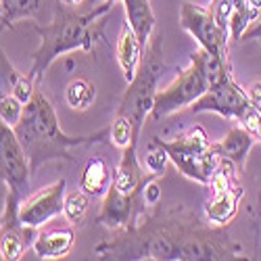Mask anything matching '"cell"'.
I'll return each mask as SVG.
<instances>
[{"instance_id":"8","label":"cell","mask_w":261,"mask_h":261,"mask_svg":"<svg viewBox=\"0 0 261 261\" xmlns=\"http://www.w3.org/2000/svg\"><path fill=\"white\" fill-rule=\"evenodd\" d=\"M251 107L255 105L251 102L247 90L232 75L211 84L205 94L190 105L192 113H217L236 121H241Z\"/></svg>"},{"instance_id":"10","label":"cell","mask_w":261,"mask_h":261,"mask_svg":"<svg viewBox=\"0 0 261 261\" xmlns=\"http://www.w3.org/2000/svg\"><path fill=\"white\" fill-rule=\"evenodd\" d=\"M65 186H67V180L61 178L59 182L38 190L32 197H25L23 203L19 205V222L36 230L48 224L53 217H57L63 211Z\"/></svg>"},{"instance_id":"33","label":"cell","mask_w":261,"mask_h":261,"mask_svg":"<svg viewBox=\"0 0 261 261\" xmlns=\"http://www.w3.org/2000/svg\"><path fill=\"white\" fill-rule=\"evenodd\" d=\"M257 140H261V127H259V132H257V136H255Z\"/></svg>"},{"instance_id":"4","label":"cell","mask_w":261,"mask_h":261,"mask_svg":"<svg viewBox=\"0 0 261 261\" xmlns=\"http://www.w3.org/2000/svg\"><path fill=\"white\" fill-rule=\"evenodd\" d=\"M30 161L15 127L0 119V184L7 186V203L0 224L19 222V205L30 192Z\"/></svg>"},{"instance_id":"22","label":"cell","mask_w":261,"mask_h":261,"mask_svg":"<svg viewBox=\"0 0 261 261\" xmlns=\"http://www.w3.org/2000/svg\"><path fill=\"white\" fill-rule=\"evenodd\" d=\"M190 63H194V65H197V67L201 69V73L205 75V80H207L209 86H211V84H217L220 80H224V77H228V75H232V65H230V61L217 59V57H213L211 53H207V50L201 48V46L190 55Z\"/></svg>"},{"instance_id":"24","label":"cell","mask_w":261,"mask_h":261,"mask_svg":"<svg viewBox=\"0 0 261 261\" xmlns=\"http://www.w3.org/2000/svg\"><path fill=\"white\" fill-rule=\"evenodd\" d=\"M96 98V90L94 86L88 82V80H73L69 82L67 90H65V100H67V105L71 109H75V111H84V109H88Z\"/></svg>"},{"instance_id":"3","label":"cell","mask_w":261,"mask_h":261,"mask_svg":"<svg viewBox=\"0 0 261 261\" xmlns=\"http://www.w3.org/2000/svg\"><path fill=\"white\" fill-rule=\"evenodd\" d=\"M15 134L28 155L32 173H36L38 167L48 161H75L71 155L73 148L105 142L109 138V129H100L96 134L86 136H73L63 132L55 107L40 90H36L34 96L23 107L21 119L15 125Z\"/></svg>"},{"instance_id":"15","label":"cell","mask_w":261,"mask_h":261,"mask_svg":"<svg viewBox=\"0 0 261 261\" xmlns=\"http://www.w3.org/2000/svg\"><path fill=\"white\" fill-rule=\"evenodd\" d=\"M36 90H38L36 82L28 73H19L11 65V61H9L7 53L3 50V46H0V98L9 96V94H15L21 102L25 105L34 96Z\"/></svg>"},{"instance_id":"27","label":"cell","mask_w":261,"mask_h":261,"mask_svg":"<svg viewBox=\"0 0 261 261\" xmlns=\"http://www.w3.org/2000/svg\"><path fill=\"white\" fill-rule=\"evenodd\" d=\"M167 153L165 148L153 138L148 144V150H146V157H144V167L150 171V173H157V176H163L165 173V167H167Z\"/></svg>"},{"instance_id":"31","label":"cell","mask_w":261,"mask_h":261,"mask_svg":"<svg viewBox=\"0 0 261 261\" xmlns=\"http://www.w3.org/2000/svg\"><path fill=\"white\" fill-rule=\"evenodd\" d=\"M243 40H257L259 44H261V23H255V25H251V28L245 32Z\"/></svg>"},{"instance_id":"6","label":"cell","mask_w":261,"mask_h":261,"mask_svg":"<svg viewBox=\"0 0 261 261\" xmlns=\"http://www.w3.org/2000/svg\"><path fill=\"white\" fill-rule=\"evenodd\" d=\"M146 46H148V50H146L144 63H140V67H138L134 80L129 82L127 90L119 102V109H117V113L132 119L138 132H142L144 117L150 113V109H153L159 77L163 71V53H161L163 38H161V34H155Z\"/></svg>"},{"instance_id":"21","label":"cell","mask_w":261,"mask_h":261,"mask_svg":"<svg viewBox=\"0 0 261 261\" xmlns=\"http://www.w3.org/2000/svg\"><path fill=\"white\" fill-rule=\"evenodd\" d=\"M111 182H113V169L100 157H94L86 163L80 176V188L86 194H90V197H105Z\"/></svg>"},{"instance_id":"30","label":"cell","mask_w":261,"mask_h":261,"mask_svg":"<svg viewBox=\"0 0 261 261\" xmlns=\"http://www.w3.org/2000/svg\"><path fill=\"white\" fill-rule=\"evenodd\" d=\"M247 94H249L251 102H253L257 109H261V82H255V84H251L249 88H247Z\"/></svg>"},{"instance_id":"25","label":"cell","mask_w":261,"mask_h":261,"mask_svg":"<svg viewBox=\"0 0 261 261\" xmlns=\"http://www.w3.org/2000/svg\"><path fill=\"white\" fill-rule=\"evenodd\" d=\"M138 138H140V132L134 127L132 119L121 115V113H117L113 123H111V127H109V140H111L117 148L123 150L125 146H129L132 142H138Z\"/></svg>"},{"instance_id":"11","label":"cell","mask_w":261,"mask_h":261,"mask_svg":"<svg viewBox=\"0 0 261 261\" xmlns=\"http://www.w3.org/2000/svg\"><path fill=\"white\" fill-rule=\"evenodd\" d=\"M144 205L142 188L134 194H125L117 190L111 182L109 190L105 192L100 213L96 215V224H102L109 230H127L136 224L138 209Z\"/></svg>"},{"instance_id":"7","label":"cell","mask_w":261,"mask_h":261,"mask_svg":"<svg viewBox=\"0 0 261 261\" xmlns=\"http://www.w3.org/2000/svg\"><path fill=\"white\" fill-rule=\"evenodd\" d=\"M207 88H209V84H207L205 75L201 73L197 65L190 63L186 69L178 71L176 80H173L167 88L157 90L150 115H153V119H163L167 115L178 113L180 109L190 107L197 98H201Z\"/></svg>"},{"instance_id":"20","label":"cell","mask_w":261,"mask_h":261,"mask_svg":"<svg viewBox=\"0 0 261 261\" xmlns=\"http://www.w3.org/2000/svg\"><path fill=\"white\" fill-rule=\"evenodd\" d=\"M50 5H59V0H0V34L21 19L38 17L42 9Z\"/></svg>"},{"instance_id":"13","label":"cell","mask_w":261,"mask_h":261,"mask_svg":"<svg viewBox=\"0 0 261 261\" xmlns=\"http://www.w3.org/2000/svg\"><path fill=\"white\" fill-rule=\"evenodd\" d=\"M138 142H132L129 146H125L121 150V161L113 171V186L125 194H134L142 188L144 180L148 176H144L142 163L138 161Z\"/></svg>"},{"instance_id":"5","label":"cell","mask_w":261,"mask_h":261,"mask_svg":"<svg viewBox=\"0 0 261 261\" xmlns=\"http://www.w3.org/2000/svg\"><path fill=\"white\" fill-rule=\"evenodd\" d=\"M169 157V161L176 165L186 178L209 186L213 173L222 161V153L217 148V142H211L203 127H192L190 132L173 138L161 140L155 138Z\"/></svg>"},{"instance_id":"14","label":"cell","mask_w":261,"mask_h":261,"mask_svg":"<svg viewBox=\"0 0 261 261\" xmlns=\"http://www.w3.org/2000/svg\"><path fill=\"white\" fill-rule=\"evenodd\" d=\"M36 238V228H30L21 222L0 224V257L7 261L21 259L30 247H34Z\"/></svg>"},{"instance_id":"23","label":"cell","mask_w":261,"mask_h":261,"mask_svg":"<svg viewBox=\"0 0 261 261\" xmlns=\"http://www.w3.org/2000/svg\"><path fill=\"white\" fill-rule=\"evenodd\" d=\"M259 15H261V11L253 9L249 5V0H234V9H232V17H230V40H234V42L243 40L245 32L255 23Z\"/></svg>"},{"instance_id":"17","label":"cell","mask_w":261,"mask_h":261,"mask_svg":"<svg viewBox=\"0 0 261 261\" xmlns=\"http://www.w3.org/2000/svg\"><path fill=\"white\" fill-rule=\"evenodd\" d=\"M255 140H257L255 134H251L245 125H236L220 142H217V148H220L222 157L230 159L236 165L238 171H243L245 169V161L249 157V150L253 148Z\"/></svg>"},{"instance_id":"32","label":"cell","mask_w":261,"mask_h":261,"mask_svg":"<svg viewBox=\"0 0 261 261\" xmlns=\"http://www.w3.org/2000/svg\"><path fill=\"white\" fill-rule=\"evenodd\" d=\"M61 3H63V5H67V7H80L84 0H61Z\"/></svg>"},{"instance_id":"12","label":"cell","mask_w":261,"mask_h":261,"mask_svg":"<svg viewBox=\"0 0 261 261\" xmlns=\"http://www.w3.org/2000/svg\"><path fill=\"white\" fill-rule=\"evenodd\" d=\"M243 194H245V188L238 182L228 186V188L211 190V199L205 203L207 222L211 226H217V228L228 226L238 211V203H241Z\"/></svg>"},{"instance_id":"19","label":"cell","mask_w":261,"mask_h":261,"mask_svg":"<svg viewBox=\"0 0 261 261\" xmlns=\"http://www.w3.org/2000/svg\"><path fill=\"white\" fill-rule=\"evenodd\" d=\"M73 241H75L73 230L61 228V230H50V232L40 234L34 241L32 249L42 259H63L73 249Z\"/></svg>"},{"instance_id":"16","label":"cell","mask_w":261,"mask_h":261,"mask_svg":"<svg viewBox=\"0 0 261 261\" xmlns=\"http://www.w3.org/2000/svg\"><path fill=\"white\" fill-rule=\"evenodd\" d=\"M142 50H144V44L138 40V36L132 32L127 23H123L121 32H119V38H117V48H115V55H117V63L121 67V73L125 77V82L129 84L134 80L140 63H142Z\"/></svg>"},{"instance_id":"26","label":"cell","mask_w":261,"mask_h":261,"mask_svg":"<svg viewBox=\"0 0 261 261\" xmlns=\"http://www.w3.org/2000/svg\"><path fill=\"white\" fill-rule=\"evenodd\" d=\"M86 211H88V194H86L82 188L71 192V194H65V203H63V213L67 217V222L77 226L82 224Z\"/></svg>"},{"instance_id":"9","label":"cell","mask_w":261,"mask_h":261,"mask_svg":"<svg viewBox=\"0 0 261 261\" xmlns=\"http://www.w3.org/2000/svg\"><path fill=\"white\" fill-rule=\"evenodd\" d=\"M180 25L184 32H188L199 46L211 53L217 59L230 61L228 57V34L220 30L209 9L199 7L194 3H182L180 5Z\"/></svg>"},{"instance_id":"2","label":"cell","mask_w":261,"mask_h":261,"mask_svg":"<svg viewBox=\"0 0 261 261\" xmlns=\"http://www.w3.org/2000/svg\"><path fill=\"white\" fill-rule=\"evenodd\" d=\"M115 3L117 0H102L98 7H92L90 11H73V7L63 5L59 0L50 23L34 28L40 36V46L32 55L34 65L28 75L38 84L61 55L73 50L90 53L96 42L105 38V17L113 11Z\"/></svg>"},{"instance_id":"18","label":"cell","mask_w":261,"mask_h":261,"mask_svg":"<svg viewBox=\"0 0 261 261\" xmlns=\"http://www.w3.org/2000/svg\"><path fill=\"white\" fill-rule=\"evenodd\" d=\"M125 9V23L146 46L155 32V13L148 0H121Z\"/></svg>"},{"instance_id":"29","label":"cell","mask_w":261,"mask_h":261,"mask_svg":"<svg viewBox=\"0 0 261 261\" xmlns=\"http://www.w3.org/2000/svg\"><path fill=\"white\" fill-rule=\"evenodd\" d=\"M232 9H234V0H211V15L215 19V23L220 25V30H224L230 36V17H232Z\"/></svg>"},{"instance_id":"1","label":"cell","mask_w":261,"mask_h":261,"mask_svg":"<svg viewBox=\"0 0 261 261\" xmlns=\"http://www.w3.org/2000/svg\"><path fill=\"white\" fill-rule=\"evenodd\" d=\"M98 257L107 259H153V261H207L238 259L241 247L217 226L205 228L199 222L136 224L121 236L96 247Z\"/></svg>"},{"instance_id":"28","label":"cell","mask_w":261,"mask_h":261,"mask_svg":"<svg viewBox=\"0 0 261 261\" xmlns=\"http://www.w3.org/2000/svg\"><path fill=\"white\" fill-rule=\"evenodd\" d=\"M23 102H21L15 94H9V96H3L0 98V119L5 123H9L11 127H15L21 119V113H23Z\"/></svg>"}]
</instances>
